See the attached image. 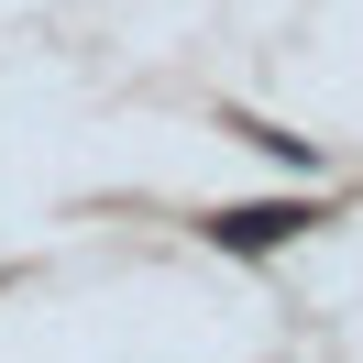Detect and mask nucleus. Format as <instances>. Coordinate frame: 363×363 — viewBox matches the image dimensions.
<instances>
[{
	"mask_svg": "<svg viewBox=\"0 0 363 363\" xmlns=\"http://www.w3.org/2000/svg\"><path fill=\"white\" fill-rule=\"evenodd\" d=\"M297 231H308V209H297V199H264V209H220L209 242H220V253H275V242H297Z\"/></svg>",
	"mask_w": 363,
	"mask_h": 363,
	"instance_id": "f257e3e1",
	"label": "nucleus"
}]
</instances>
